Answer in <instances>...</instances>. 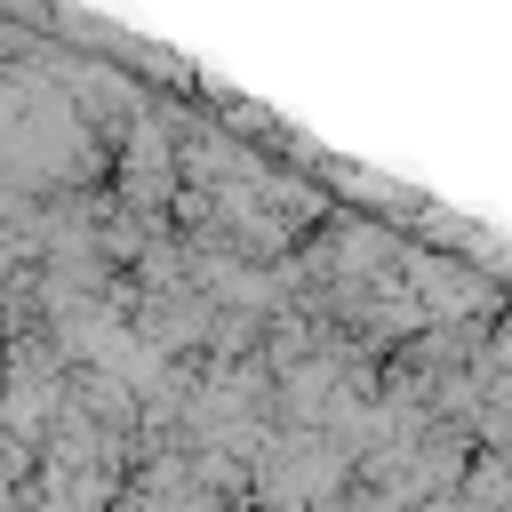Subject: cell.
Listing matches in <instances>:
<instances>
[{
	"instance_id": "cell-1",
	"label": "cell",
	"mask_w": 512,
	"mask_h": 512,
	"mask_svg": "<svg viewBox=\"0 0 512 512\" xmlns=\"http://www.w3.org/2000/svg\"><path fill=\"white\" fill-rule=\"evenodd\" d=\"M168 192H176V144H168V128L152 112H136L128 120V152H120V200L128 208H160Z\"/></svg>"
}]
</instances>
